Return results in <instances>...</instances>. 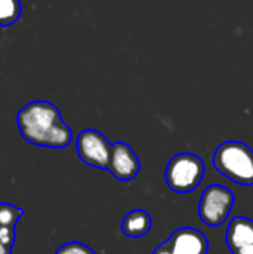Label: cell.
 <instances>
[{
    "instance_id": "obj_13",
    "label": "cell",
    "mask_w": 253,
    "mask_h": 254,
    "mask_svg": "<svg viewBox=\"0 0 253 254\" xmlns=\"http://www.w3.org/2000/svg\"><path fill=\"white\" fill-rule=\"evenodd\" d=\"M0 243L9 249H12L13 243H15V231L13 228H6V226H0Z\"/></svg>"
},
{
    "instance_id": "obj_15",
    "label": "cell",
    "mask_w": 253,
    "mask_h": 254,
    "mask_svg": "<svg viewBox=\"0 0 253 254\" xmlns=\"http://www.w3.org/2000/svg\"><path fill=\"white\" fill-rule=\"evenodd\" d=\"M0 254H10V249L0 243Z\"/></svg>"
},
{
    "instance_id": "obj_7",
    "label": "cell",
    "mask_w": 253,
    "mask_h": 254,
    "mask_svg": "<svg viewBox=\"0 0 253 254\" xmlns=\"http://www.w3.org/2000/svg\"><path fill=\"white\" fill-rule=\"evenodd\" d=\"M109 171L115 179L121 182H130L136 179V176L139 174L140 161L136 152L127 143L118 141L112 146Z\"/></svg>"
},
{
    "instance_id": "obj_1",
    "label": "cell",
    "mask_w": 253,
    "mask_h": 254,
    "mask_svg": "<svg viewBox=\"0 0 253 254\" xmlns=\"http://www.w3.org/2000/svg\"><path fill=\"white\" fill-rule=\"evenodd\" d=\"M22 138L34 146L64 149L72 143V129L61 119L58 107L49 101H31L16 115Z\"/></svg>"
},
{
    "instance_id": "obj_10",
    "label": "cell",
    "mask_w": 253,
    "mask_h": 254,
    "mask_svg": "<svg viewBox=\"0 0 253 254\" xmlns=\"http://www.w3.org/2000/svg\"><path fill=\"white\" fill-rule=\"evenodd\" d=\"M21 16L19 0H0V27L15 24Z\"/></svg>"
},
{
    "instance_id": "obj_3",
    "label": "cell",
    "mask_w": 253,
    "mask_h": 254,
    "mask_svg": "<svg viewBox=\"0 0 253 254\" xmlns=\"http://www.w3.org/2000/svg\"><path fill=\"white\" fill-rule=\"evenodd\" d=\"M206 173L203 159L194 153L183 152L174 155L166 167V183L176 193L194 192Z\"/></svg>"
},
{
    "instance_id": "obj_12",
    "label": "cell",
    "mask_w": 253,
    "mask_h": 254,
    "mask_svg": "<svg viewBox=\"0 0 253 254\" xmlns=\"http://www.w3.org/2000/svg\"><path fill=\"white\" fill-rule=\"evenodd\" d=\"M55 254H95L92 249H89L88 246L78 243V241H72L67 243L64 246H61Z\"/></svg>"
},
{
    "instance_id": "obj_6",
    "label": "cell",
    "mask_w": 253,
    "mask_h": 254,
    "mask_svg": "<svg viewBox=\"0 0 253 254\" xmlns=\"http://www.w3.org/2000/svg\"><path fill=\"white\" fill-rule=\"evenodd\" d=\"M209 240L195 228H180L160 244L152 254H207Z\"/></svg>"
},
{
    "instance_id": "obj_8",
    "label": "cell",
    "mask_w": 253,
    "mask_h": 254,
    "mask_svg": "<svg viewBox=\"0 0 253 254\" xmlns=\"http://www.w3.org/2000/svg\"><path fill=\"white\" fill-rule=\"evenodd\" d=\"M225 241L228 249L233 252L251 246L253 244V220L248 217H242L237 216L231 220L227 235H225Z\"/></svg>"
},
{
    "instance_id": "obj_2",
    "label": "cell",
    "mask_w": 253,
    "mask_h": 254,
    "mask_svg": "<svg viewBox=\"0 0 253 254\" xmlns=\"http://www.w3.org/2000/svg\"><path fill=\"white\" fill-rule=\"evenodd\" d=\"M213 167L242 186H253V150L242 141H225L213 153Z\"/></svg>"
},
{
    "instance_id": "obj_11",
    "label": "cell",
    "mask_w": 253,
    "mask_h": 254,
    "mask_svg": "<svg viewBox=\"0 0 253 254\" xmlns=\"http://www.w3.org/2000/svg\"><path fill=\"white\" fill-rule=\"evenodd\" d=\"M24 211L12 204L1 202L0 204V226L15 228L16 222L22 217Z\"/></svg>"
},
{
    "instance_id": "obj_9",
    "label": "cell",
    "mask_w": 253,
    "mask_h": 254,
    "mask_svg": "<svg viewBox=\"0 0 253 254\" xmlns=\"http://www.w3.org/2000/svg\"><path fill=\"white\" fill-rule=\"evenodd\" d=\"M122 234L128 238H140L149 234L152 217L145 210H133L122 220Z\"/></svg>"
},
{
    "instance_id": "obj_14",
    "label": "cell",
    "mask_w": 253,
    "mask_h": 254,
    "mask_svg": "<svg viewBox=\"0 0 253 254\" xmlns=\"http://www.w3.org/2000/svg\"><path fill=\"white\" fill-rule=\"evenodd\" d=\"M233 254H253V244L246 246V247H242V249L233 252Z\"/></svg>"
},
{
    "instance_id": "obj_4",
    "label": "cell",
    "mask_w": 253,
    "mask_h": 254,
    "mask_svg": "<svg viewBox=\"0 0 253 254\" xmlns=\"http://www.w3.org/2000/svg\"><path fill=\"white\" fill-rule=\"evenodd\" d=\"M234 202V193L228 188L221 185H212L203 192L200 198L198 216L204 225L218 228L228 220Z\"/></svg>"
},
{
    "instance_id": "obj_5",
    "label": "cell",
    "mask_w": 253,
    "mask_h": 254,
    "mask_svg": "<svg viewBox=\"0 0 253 254\" xmlns=\"http://www.w3.org/2000/svg\"><path fill=\"white\" fill-rule=\"evenodd\" d=\"M112 146L109 140L97 129H84L76 140V150L79 159L94 168L109 170Z\"/></svg>"
}]
</instances>
